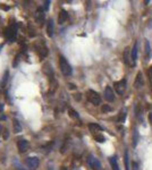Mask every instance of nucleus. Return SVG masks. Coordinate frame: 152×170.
<instances>
[{
	"mask_svg": "<svg viewBox=\"0 0 152 170\" xmlns=\"http://www.w3.org/2000/svg\"><path fill=\"white\" fill-rule=\"evenodd\" d=\"M94 140L97 141V142H99V143H103L106 138H104V136L101 135V134H98V135H94Z\"/></svg>",
	"mask_w": 152,
	"mask_h": 170,
	"instance_id": "24",
	"label": "nucleus"
},
{
	"mask_svg": "<svg viewBox=\"0 0 152 170\" xmlns=\"http://www.w3.org/2000/svg\"><path fill=\"white\" fill-rule=\"evenodd\" d=\"M114 86H115V90H116L117 93H118L119 95H123L125 90H126V80L124 78V80H120V81L116 82Z\"/></svg>",
	"mask_w": 152,
	"mask_h": 170,
	"instance_id": "5",
	"label": "nucleus"
},
{
	"mask_svg": "<svg viewBox=\"0 0 152 170\" xmlns=\"http://www.w3.org/2000/svg\"><path fill=\"white\" fill-rule=\"evenodd\" d=\"M109 162H110V166H111L112 170H119V166H118V162H117L116 156L109 158Z\"/></svg>",
	"mask_w": 152,
	"mask_h": 170,
	"instance_id": "15",
	"label": "nucleus"
},
{
	"mask_svg": "<svg viewBox=\"0 0 152 170\" xmlns=\"http://www.w3.org/2000/svg\"><path fill=\"white\" fill-rule=\"evenodd\" d=\"M86 99L89 102H91L94 105H98V104L101 103V98L99 95V93L93 91V90H89L86 92Z\"/></svg>",
	"mask_w": 152,
	"mask_h": 170,
	"instance_id": "2",
	"label": "nucleus"
},
{
	"mask_svg": "<svg viewBox=\"0 0 152 170\" xmlns=\"http://www.w3.org/2000/svg\"><path fill=\"white\" fill-rule=\"evenodd\" d=\"M134 136H133V146H136L138 142V129H134Z\"/></svg>",
	"mask_w": 152,
	"mask_h": 170,
	"instance_id": "21",
	"label": "nucleus"
},
{
	"mask_svg": "<svg viewBox=\"0 0 152 170\" xmlns=\"http://www.w3.org/2000/svg\"><path fill=\"white\" fill-rule=\"evenodd\" d=\"M67 18H68V13L66 11L65 9H61L58 15V23L59 24H64L67 21Z\"/></svg>",
	"mask_w": 152,
	"mask_h": 170,
	"instance_id": "11",
	"label": "nucleus"
},
{
	"mask_svg": "<svg viewBox=\"0 0 152 170\" xmlns=\"http://www.w3.org/2000/svg\"><path fill=\"white\" fill-rule=\"evenodd\" d=\"M128 53H130V49H128V48H126V49L124 50V56H123L124 62H125L126 65H128V64H130V56H128Z\"/></svg>",
	"mask_w": 152,
	"mask_h": 170,
	"instance_id": "16",
	"label": "nucleus"
},
{
	"mask_svg": "<svg viewBox=\"0 0 152 170\" xmlns=\"http://www.w3.org/2000/svg\"><path fill=\"white\" fill-rule=\"evenodd\" d=\"M5 37H7L9 41H14L15 39H16V26H13V25H10L9 27L6 29L5 31Z\"/></svg>",
	"mask_w": 152,
	"mask_h": 170,
	"instance_id": "6",
	"label": "nucleus"
},
{
	"mask_svg": "<svg viewBox=\"0 0 152 170\" xmlns=\"http://www.w3.org/2000/svg\"><path fill=\"white\" fill-rule=\"evenodd\" d=\"M86 162H87V166H89L91 169L101 170V163H100V161H99L95 156H93L92 154H90L89 156H87Z\"/></svg>",
	"mask_w": 152,
	"mask_h": 170,
	"instance_id": "3",
	"label": "nucleus"
},
{
	"mask_svg": "<svg viewBox=\"0 0 152 170\" xmlns=\"http://www.w3.org/2000/svg\"><path fill=\"white\" fill-rule=\"evenodd\" d=\"M8 76H9V72L6 70V72H5V76H4V78H2V82H1V88H6L7 82H8Z\"/></svg>",
	"mask_w": 152,
	"mask_h": 170,
	"instance_id": "20",
	"label": "nucleus"
},
{
	"mask_svg": "<svg viewBox=\"0 0 152 170\" xmlns=\"http://www.w3.org/2000/svg\"><path fill=\"white\" fill-rule=\"evenodd\" d=\"M59 67H60V70L64 76H71L73 73L72 70V67L69 65V62L67 61L64 56H60L59 57Z\"/></svg>",
	"mask_w": 152,
	"mask_h": 170,
	"instance_id": "1",
	"label": "nucleus"
},
{
	"mask_svg": "<svg viewBox=\"0 0 152 170\" xmlns=\"http://www.w3.org/2000/svg\"><path fill=\"white\" fill-rule=\"evenodd\" d=\"M126 110H123V111H120V113H119V116H118V123H124L125 121V119H126Z\"/></svg>",
	"mask_w": 152,
	"mask_h": 170,
	"instance_id": "19",
	"label": "nucleus"
},
{
	"mask_svg": "<svg viewBox=\"0 0 152 170\" xmlns=\"http://www.w3.org/2000/svg\"><path fill=\"white\" fill-rule=\"evenodd\" d=\"M49 7H50V1H44V11H48Z\"/></svg>",
	"mask_w": 152,
	"mask_h": 170,
	"instance_id": "27",
	"label": "nucleus"
},
{
	"mask_svg": "<svg viewBox=\"0 0 152 170\" xmlns=\"http://www.w3.org/2000/svg\"><path fill=\"white\" fill-rule=\"evenodd\" d=\"M149 121L151 123V125H152V112L151 113H149Z\"/></svg>",
	"mask_w": 152,
	"mask_h": 170,
	"instance_id": "29",
	"label": "nucleus"
},
{
	"mask_svg": "<svg viewBox=\"0 0 152 170\" xmlns=\"http://www.w3.org/2000/svg\"><path fill=\"white\" fill-rule=\"evenodd\" d=\"M142 85H143V76H142L141 72H138V75H136V80H135V83H134V86H135V89H140Z\"/></svg>",
	"mask_w": 152,
	"mask_h": 170,
	"instance_id": "13",
	"label": "nucleus"
},
{
	"mask_svg": "<svg viewBox=\"0 0 152 170\" xmlns=\"http://www.w3.org/2000/svg\"><path fill=\"white\" fill-rule=\"evenodd\" d=\"M111 110H112V109H111V107H110V105H108V104H104V105H102V108H101V111L103 112V113H106V112H110Z\"/></svg>",
	"mask_w": 152,
	"mask_h": 170,
	"instance_id": "25",
	"label": "nucleus"
},
{
	"mask_svg": "<svg viewBox=\"0 0 152 170\" xmlns=\"http://www.w3.org/2000/svg\"><path fill=\"white\" fill-rule=\"evenodd\" d=\"M124 161H125V168H126V170H130V161H128V152L127 151H125Z\"/></svg>",
	"mask_w": 152,
	"mask_h": 170,
	"instance_id": "23",
	"label": "nucleus"
},
{
	"mask_svg": "<svg viewBox=\"0 0 152 170\" xmlns=\"http://www.w3.org/2000/svg\"><path fill=\"white\" fill-rule=\"evenodd\" d=\"M4 110V104L2 103H0V112H1V111Z\"/></svg>",
	"mask_w": 152,
	"mask_h": 170,
	"instance_id": "30",
	"label": "nucleus"
},
{
	"mask_svg": "<svg viewBox=\"0 0 152 170\" xmlns=\"http://www.w3.org/2000/svg\"><path fill=\"white\" fill-rule=\"evenodd\" d=\"M47 34L50 37L53 35V21L51 18L48 21V24H47Z\"/></svg>",
	"mask_w": 152,
	"mask_h": 170,
	"instance_id": "14",
	"label": "nucleus"
},
{
	"mask_svg": "<svg viewBox=\"0 0 152 170\" xmlns=\"http://www.w3.org/2000/svg\"><path fill=\"white\" fill-rule=\"evenodd\" d=\"M17 148H18V151L21 153H24L29 150V142L26 140H19L18 143H17Z\"/></svg>",
	"mask_w": 152,
	"mask_h": 170,
	"instance_id": "9",
	"label": "nucleus"
},
{
	"mask_svg": "<svg viewBox=\"0 0 152 170\" xmlns=\"http://www.w3.org/2000/svg\"><path fill=\"white\" fill-rule=\"evenodd\" d=\"M104 99L108 102H112L115 100V93H114V91H112V89L110 86H107L104 89Z\"/></svg>",
	"mask_w": 152,
	"mask_h": 170,
	"instance_id": "8",
	"label": "nucleus"
},
{
	"mask_svg": "<svg viewBox=\"0 0 152 170\" xmlns=\"http://www.w3.org/2000/svg\"><path fill=\"white\" fill-rule=\"evenodd\" d=\"M45 11H44L43 8H37L35 11V21L39 24H42L44 22V18H45V14H44Z\"/></svg>",
	"mask_w": 152,
	"mask_h": 170,
	"instance_id": "7",
	"label": "nucleus"
},
{
	"mask_svg": "<svg viewBox=\"0 0 152 170\" xmlns=\"http://www.w3.org/2000/svg\"><path fill=\"white\" fill-rule=\"evenodd\" d=\"M89 128H90V132L92 134H94V135H98L99 132L102 131L101 126L98 125V124H90V125H89Z\"/></svg>",
	"mask_w": 152,
	"mask_h": 170,
	"instance_id": "12",
	"label": "nucleus"
},
{
	"mask_svg": "<svg viewBox=\"0 0 152 170\" xmlns=\"http://www.w3.org/2000/svg\"><path fill=\"white\" fill-rule=\"evenodd\" d=\"M14 132L15 133L22 132V125L18 123V120H14Z\"/></svg>",
	"mask_w": 152,
	"mask_h": 170,
	"instance_id": "18",
	"label": "nucleus"
},
{
	"mask_svg": "<svg viewBox=\"0 0 152 170\" xmlns=\"http://www.w3.org/2000/svg\"><path fill=\"white\" fill-rule=\"evenodd\" d=\"M40 164V160L36 156H30L26 159V167L30 170H36Z\"/></svg>",
	"mask_w": 152,
	"mask_h": 170,
	"instance_id": "4",
	"label": "nucleus"
},
{
	"mask_svg": "<svg viewBox=\"0 0 152 170\" xmlns=\"http://www.w3.org/2000/svg\"><path fill=\"white\" fill-rule=\"evenodd\" d=\"M148 76H149V80H150V83L152 84V66H150L149 70H148Z\"/></svg>",
	"mask_w": 152,
	"mask_h": 170,
	"instance_id": "26",
	"label": "nucleus"
},
{
	"mask_svg": "<svg viewBox=\"0 0 152 170\" xmlns=\"http://www.w3.org/2000/svg\"><path fill=\"white\" fill-rule=\"evenodd\" d=\"M130 59H132V65L135 66L136 64V60H138V42H135V44L132 49V52H130Z\"/></svg>",
	"mask_w": 152,
	"mask_h": 170,
	"instance_id": "10",
	"label": "nucleus"
},
{
	"mask_svg": "<svg viewBox=\"0 0 152 170\" xmlns=\"http://www.w3.org/2000/svg\"><path fill=\"white\" fill-rule=\"evenodd\" d=\"M8 138V132L7 129H5V137H4V140H7Z\"/></svg>",
	"mask_w": 152,
	"mask_h": 170,
	"instance_id": "28",
	"label": "nucleus"
},
{
	"mask_svg": "<svg viewBox=\"0 0 152 170\" xmlns=\"http://www.w3.org/2000/svg\"><path fill=\"white\" fill-rule=\"evenodd\" d=\"M150 53H151V47H150L149 41H148V40H145V57H146V59H149Z\"/></svg>",
	"mask_w": 152,
	"mask_h": 170,
	"instance_id": "17",
	"label": "nucleus"
},
{
	"mask_svg": "<svg viewBox=\"0 0 152 170\" xmlns=\"http://www.w3.org/2000/svg\"><path fill=\"white\" fill-rule=\"evenodd\" d=\"M68 112H69V116H71L72 118H74V119H79V118H80V116H79L77 111H75L74 109H72V108H69Z\"/></svg>",
	"mask_w": 152,
	"mask_h": 170,
	"instance_id": "22",
	"label": "nucleus"
},
{
	"mask_svg": "<svg viewBox=\"0 0 152 170\" xmlns=\"http://www.w3.org/2000/svg\"><path fill=\"white\" fill-rule=\"evenodd\" d=\"M1 132H2V127L0 126V134H1Z\"/></svg>",
	"mask_w": 152,
	"mask_h": 170,
	"instance_id": "31",
	"label": "nucleus"
}]
</instances>
